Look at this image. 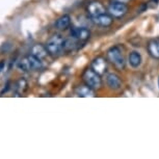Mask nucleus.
Wrapping results in <instances>:
<instances>
[{
	"instance_id": "obj_14",
	"label": "nucleus",
	"mask_w": 159,
	"mask_h": 159,
	"mask_svg": "<svg viewBox=\"0 0 159 159\" xmlns=\"http://www.w3.org/2000/svg\"><path fill=\"white\" fill-rule=\"evenodd\" d=\"M149 53L154 58H159V41H152L148 45Z\"/></svg>"
},
{
	"instance_id": "obj_16",
	"label": "nucleus",
	"mask_w": 159,
	"mask_h": 159,
	"mask_svg": "<svg viewBox=\"0 0 159 159\" xmlns=\"http://www.w3.org/2000/svg\"><path fill=\"white\" fill-rule=\"evenodd\" d=\"M18 69H19L20 71H22V72H29V71H31L27 57L21 59V61H19V64H18Z\"/></svg>"
},
{
	"instance_id": "obj_2",
	"label": "nucleus",
	"mask_w": 159,
	"mask_h": 159,
	"mask_svg": "<svg viewBox=\"0 0 159 159\" xmlns=\"http://www.w3.org/2000/svg\"><path fill=\"white\" fill-rule=\"evenodd\" d=\"M83 80L85 81L86 85H89V88L93 89H98L101 88L102 80L100 78V74H98L97 72L94 70L88 69L84 73H83Z\"/></svg>"
},
{
	"instance_id": "obj_12",
	"label": "nucleus",
	"mask_w": 159,
	"mask_h": 159,
	"mask_svg": "<svg viewBox=\"0 0 159 159\" xmlns=\"http://www.w3.org/2000/svg\"><path fill=\"white\" fill-rule=\"evenodd\" d=\"M31 54L34 55L35 57L40 58L41 61L43 58H45L48 54V51L46 49V47L42 46V45H34L32 47V50H31Z\"/></svg>"
},
{
	"instance_id": "obj_5",
	"label": "nucleus",
	"mask_w": 159,
	"mask_h": 159,
	"mask_svg": "<svg viewBox=\"0 0 159 159\" xmlns=\"http://www.w3.org/2000/svg\"><path fill=\"white\" fill-rule=\"evenodd\" d=\"M70 34L73 39H76V40L79 41H85L89 38L91 32H89V29L84 27H72Z\"/></svg>"
},
{
	"instance_id": "obj_13",
	"label": "nucleus",
	"mask_w": 159,
	"mask_h": 159,
	"mask_svg": "<svg viewBox=\"0 0 159 159\" xmlns=\"http://www.w3.org/2000/svg\"><path fill=\"white\" fill-rule=\"evenodd\" d=\"M129 64L132 68H139L142 64V56L137 51H132L129 54Z\"/></svg>"
},
{
	"instance_id": "obj_3",
	"label": "nucleus",
	"mask_w": 159,
	"mask_h": 159,
	"mask_svg": "<svg viewBox=\"0 0 159 159\" xmlns=\"http://www.w3.org/2000/svg\"><path fill=\"white\" fill-rule=\"evenodd\" d=\"M107 56H108L109 61L112 62L118 69H124L125 67V59L123 56V53L121 49L118 46L111 47L107 52Z\"/></svg>"
},
{
	"instance_id": "obj_10",
	"label": "nucleus",
	"mask_w": 159,
	"mask_h": 159,
	"mask_svg": "<svg viewBox=\"0 0 159 159\" xmlns=\"http://www.w3.org/2000/svg\"><path fill=\"white\" fill-rule=\"evenodd\" d=\"M71 24V17L69 15H64L61 18H58L55 23V27L59 30H65Z\"/></svg>"
},
{
	"instance_id": "obj_17",
	"label": "nucleus",
	"mask_w": 159,
	"mask_h": 159,
	"mask_svg": "<svg viewBox=\"0 0 159 159\" xmlns=\"http://www.w3.org/2000/svg\"><path fill=\"white\" fill-rule=\"evenodd\" d=\"M26 89H27V82H26V80L25 79H20L17 83V89L20 93H23Z\"/></svg>"
},
{
	"instance_id": "obj_18",
	"label": "nucleus",
	"mask_w": 159,
	"mask_h": 159,
	"mask_svg": "<svg viewBox=\"0 0 159 159\" xmlns=\"http://www.w3.org/2000/svg\"><path fill=\"white\" fill-rule=\"evenodd\" d=\"M3 69H4V61H1L0 62V72L3 70Z\"/></svg>"
},
{
	"instance_id": "obj_15",
	"label": "nucleus",
	"mask_w": 159,
	"mask_h": 159,
	"mask_svg": "<svg viewBox=\"0 0 159 159\" xmlns=\"http://www.w3.org/2000/svg\"><path fill=\"white\" fill-rule=\"evenodd\" d=\"M27 59H28V62H29V66H30V69L31 71H37L39 69L42 68V61L40 58L35 57L34 55H29L27 56Z\"/></svg>"
},
{
	"instance_id": "obj_8",
	"label": "nucleus",
	"mask_w": 159,
	"mask_h": 159,
	"mask_svg": "<svg viewBox=\"0 0 159 159\" xmlns=\"http://www.w3.org/2000/svg\"><path fill=\"white\" fill-rule=\"evenodd\" d=\"M92 20L94 21V23L98 24L100 26H103V27H108L112 24V18L106 14H102L100 16L93 18Z\"/></svg>"
},
{
	"instance_id": "obj_1",
	"label": "nucleus",
	"mask_w": 159,
	"mask_h": 159,
	"mask_svg": "<svg viewBox=\"0 0 159 159\" xmlns=\"http://www.w3.org/2000/svg\"><path fill=\"white\" fill-rule=\"evenodd\" d=\"M66 40L58 34L53 35L49 41L47 42L46 49L48 53L52 56H58L61 54V52L65 49Z\"/></svg>"
},
{
	"instance_id": "obj_7",
	"label": "nucleus",
	"mask_w": 159,
	"mask_h": 159,
	"mask_svg": "<svg viewBox=\"0 0 159 159\" xmlns=\"http://www.w3.org/2000/svg\"><path fill=\"white\" fill-rule=\"evenodd\" d=\"M106 81H107V84L111 89H120L122 86V81L120 79V77L118 76L115 73H110L106 76Z\"/></svg>"
},
{
	"instance_id": "obj_20",
	"label": "nucleus",
	"mask_w": 159,
	"mask_h": 159,
	"mask_svg": "<svg viewBox=\"0 0 159 159\" xmlns=\"http://www.w3.org/2000/svg\"><path fill=\"white\" fill-rule=\"evenodd\" d=\"M158 84H159V80H158Z\"/></svg>"
},
{
	"instance_id": "obj_4",
	"label": "nucleus",
	"mask_w": 159,
	"mask_h": 159,
	"mask_svg": "<svg viewBox=\"0 0 159 159\" xmlns=\"http://www.w3.org/2000/svg\"><path fill=\"white\" fill-rule=\"evenodd\" d=\"M108 11H109V14L111 15L112 17L121 18V17L124 16V15L127 14L128 7H127V5H126L125 3L118 1V2H115V3L109 5Z\"/></svg>"
},
{
	"instance_id": "obj_19",
	"label": "nucleus",
	"mask_w": 159,
	"mask_h": 159,
	"mask_svg": "<svg viewBox=\"0 0 159 159\" xmlns=\"http://www.w3.org/2000/svg\"><path fill=\"white\" fill-rule=\"evenodd\" d=\"M116 1H119V2H123V3H126V2H128L129 0H116Z\"/></svg>"
},
{
	"instance_id": "obj_6",
	"label": "nucleus",
	"mask_w": 159,
	"mask_h": 159,
	"mask_svg": "<svg viewBox=\"0 0 159 159\" xmlns=\"http://www.w3.org/2000/svg\"><path fill=\"white\" fill-rule=\"evenodd\" d=\"M88 13L89 15V17L93 19V18L100 16L102 14H105V7L100 3V2L94 1L88 7Z\"/></svg>"
},
{
	"instance_id": "obj_9",
	"label": "nucleus",
	"mask_w": 159,
	"mask_h": 159,
	"mask_svg": "<svg viewBox=\"0 0 159 159\" xmlns=\"http://www.w3.org/2000/svg\"><path fill=\"white\" fill-rule=\"evenodd\" d=\"M92 67H93V70L95 72H97L98 74L102 75L106 70V61H105L104 58L102 57H97L96 59H94L92 64Z\"/></svg>"
},
{
	"instance_id": "obj_11",
	"label": "nucleus",
	"mask_w": 159,
	"mask_h": 159,
	"mask_svg": "<svg viewBox=\"0 0 159 159\" xmlns=\"http://www.w3.org/2000/svg\"><path fill=\"white\" fill-rule=\"evenodd\" d=\"M76 95L78 97H83V98L95 97L94 91H93V89L89 88V85H82L76 89Z\"/></svg>"
}]
</instances>
